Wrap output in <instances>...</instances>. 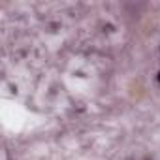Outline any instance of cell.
I'll use <instances>...</instances> for the list:
<instances>
[{
	"label": "cell",
	"instance_id": "6da1fadb",
	"mask_svg": "<svg viewBox=\"0 0 160 160\" xmlns=\"http://www.w3.org/2000/svg\"><path fill=\"white\" fill-rule=\"evenodd\" d=\"M158 81H160V73H158Z\"/></svg>",
	"mask_w": 160,
	"mask_h": 160
}]
</instances>
